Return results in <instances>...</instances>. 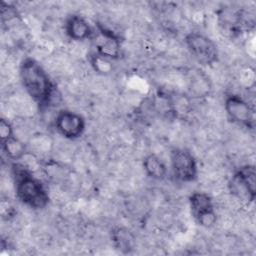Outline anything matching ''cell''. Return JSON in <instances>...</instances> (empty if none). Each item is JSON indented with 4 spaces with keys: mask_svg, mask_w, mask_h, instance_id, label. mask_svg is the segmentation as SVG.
Masks as SVG:
<instances>
[{
    "mask_svg": "<svg viewBox=\"0 0 256 256\" xmlns=\"http://www.w3.org/2000/svg\"><path fill=\"white\" fill-rule=\"evenodd\" d=\"M170 167L174 178L183 183H190L198 177V164L194 155L185 148H173L169 155Z\"/></svg>",
    "mask_w": 256,
    "mask_h": 256,
    "instance_id": "obj_6",
    "label": "cell"
},
{
    "mask_svg": "<svg viewBox=\"0 0 256 256\" xmlns=\"http://www.w3.org/2000/svg\"><path fill=\"white\" fill-rule=\"evenodd\" d=\"M95 53L112 61L122 56V41L120 36L102 24H96L91 39Z\"/></svg>",
    "mask_w": 256,
    "mask_h": 256,
    "instance_id": "obj_7",
    "label": "cell"
},
{
    "mask_svg": "<svg viewBox=\"0 0 256 256\" xmlns=\"http://www.w3.org/2000/svg\"><path fill=\"white\" fill-rule=\"evenodd\" d=\"M185 45L192 58L202 66H212L219 60L216 43L207 35L191 31L185 35Z\"/></svg>",
    "mask_w": 256,
    "mask_h": 256,
    "instance_id": "obj_3",
    "label": "cell"
},
{
    "mask_svg": "<svg viewBox=\"0 0 256 256\" xmlns=\"http://www.w3.org/2000/svg\"><path fill=\"white\" fill-rule=\"evenodd\" d=\"M1 150L7 159L14 162L22 160L28 154L26 144L15 135L1 141Z\"/></svg>",
    "mask_w": 256,
    "mask_h": 256,
    "instance_id": "obj_12",
    "label": "cell"
},
{
    "mask_svg": "<svg viewBox=\"0 0 256 256\" xmlns=\"http://www.w3.org/2000/svg\"><path fill=\"white\" fill-rule=\"evenodd\" d=\"M89 62L93 70L101 75H106L113 70V61L95 52L89 54Z\"/></svg>",
    "mask_w": 256,
    "mask_h": 256,
    "instance_id": "obj_14",
    "label": "cell"
},
{
    "mask_svg": "<svg viewBox=\"0 0 256 256\" xmlns=\"http://www.w3.org/2000/svg\"><path fill=\"white\" fill-rule=\"evenodd\" d=\"M54 128L59 135L67 140H76L83 136L86 130L85 118L72 110L62 109L54 118Z\"/></svg>",
    "mask_w": 256,
    "mask_h": 256,
    "instance_id": "obj_9",
    "label": "cell"
},
{
    "mask_svg": "<svg viewBox=\"0 0 256 256\" xmlns=\"http://www.w3.org/2000/svg\"><path fill=\"white\" fill-rule=\"evenodd\" d=\"M224 110L228 119L243 128L253 130L255 127V110L242 96L227 94L224 99Z\"/></svg>",
    "mask_w": 256,
    "mask_h": 256,
    "instance_id": "obj_5",
    "label": "cell"
},
{
    "mask_svg": "<svg viewBox=\"0 0 256 256\" xmlns=\"http://www.w3.org/2000/svg\"><path fill=\"white\" fill-rule=\"evenodd\" d=\"M114 247L121 253H131L135 247V237L132 232L123 227H117L111 232Z\"/></svg>",
    "mask_w": 256,
    "mask_h": 256,
    "instance_id": "obj_13",
    "label": "cell"
},
{
    "mask_svg": "<svg viewBox=\"0 0 256 256\" xmlns=\"http://www.w3.org/2000/svg\"><path fill=\"white\" fill-rule=\"evenodd\" d=\"M12 177L16 198L23 205L34 210L47 207L50 202L48 190L28 167L22 163L14 162L12 164Z\"/></svg>",
    "mask_w": 256,
    "mask_h": 256,
    "instance_id": "obj_2",
    "label": "cell"
},
{
    "mask_svg": "<svg viewBox=\"0 0 256 256\" xmlns=\"http://www.w3.org/2000/svg\"><path fill=\"white\" fill-rule=\"evenodd\" d=\"M194 221L203 228H211L217 222V213L211 196L203 191H194L188 198Z\"/></svg>",
    "mask_w": 256,
    "mask_h": 256,
    "instance_id": "obj_8",
    "label": "cell"
},
{
    "mask_svg": "<svg viewBox=\"0 0 256 256\" xmlns=\"http://www.w3.org/2000/svg\"><path fill=\"white\" fill-rule=\"evenodd\" d=\"M64 31L67 37L73 41L91 40L94 34V28L86 18L79 14H71L66 18Z\"/></svg>",
    "mask_w": 256,
    "mask_h": 256,
    "instance_id": "obj_10",
    "label": "cell"
},
{
    "mask_svg": "<svg viewBox=\"0 0 256 256\" xmlns=\"http://www.w3.org/2000/svg\"><path fill=\"white\" fill-rule=\"evenodd\" d=\"M14 129L12 124L10 123L9 120L5 118L0 119V138L1 141H4L12 136H14Z\"/></svg>",
    "mask_w": 256,
    "mask_h": 256,
    "instance_id": "obj_15",
    "label": "cell"
},
{
    "mask_svg": "<svg viewBox=\"0 0 256 256\" xmlns=\"http://www.w3.org/2000/svg\"><path fill=\"white\" fill-rule=\"evenodd\" d=\"M228 190L232 196L251 204L256 198V169L246 164L239 167L228 181Z\"/></svg>",
    "mask_w": 256,
    "mask_h": 256,
    "instance_id": "obj_4",
    "label": "cell"
},
{
    "mask_svg": "<svg viewBox=\"0 0 256 256\" xmlns=\"http://www.w3.org/2000/svg\"><path fill=\"white\" fill-rule=\"evenodd\" d=\"M19 79L24 91L41 110L52 104L56 87L38 61L31 57L24 58L19 65Z\"/></svg>",
    "mask_w": 256,
    "mask_h": 256,
    "instance_id": "obj_1",
    "label": "cell"
},
{
    "mask_svg": "<svg viewBox=\"0 0 256 256\" xmlns=\"http://www.w3.org/2000/svg\"><path fill=\"white\" fill-rule=\"evenodd\" d=\"M142 167L146 176L152 180L162 181L167 177V166L155 153H149L143 158Z\"/></svg>",
    "mask_w": 256,
    "mask_h": 256,
    "instance_id": "obj_11",
    "label": "cell"
}]
</instances>
